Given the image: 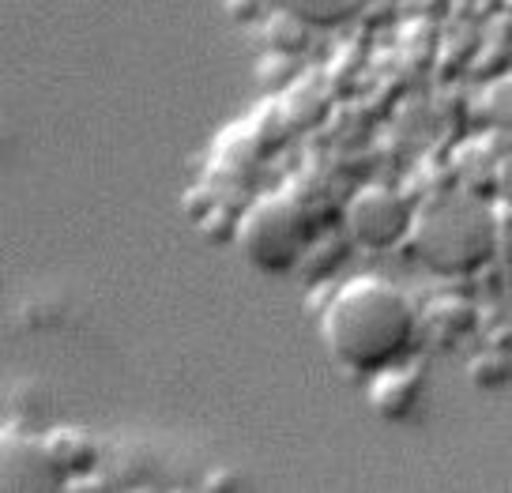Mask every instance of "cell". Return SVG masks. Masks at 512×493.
Wrapping results in <instances>:
<instances>
[{"instance_id":"3957f363","label":"cell","mask_w":512,"mask_h":493,"mask_svg":"<svg viewBox=\"0 0 512 493\" xmlns=\"http://www.w3.org/2000/svg\"><path fill=\"white\" fill-rule=\"evenodd\" d=\"M234 241L241 256L249 260V268L283 275V271L302 268L305 253L313 245V219L302 200H294L287 192H268L238 215Z\"/></svg>"},{"instance_id":"4fadbf2b","label":"cell","mask_w":512,"mask_h":493,"mask_svg":"<svg viewBox=\"0 0 512 493\" xmlns=\"http://www.w3.org/2000/svg\"><path fill=\"white\" fill-rule=\"evenodd\" d=\"M260 76H268V87H283L290 76V57L287 53H272L268 61L260 64Z\"/></svg>"},{"instance_id":"7a4b0ae2","label":"cell","mask_w":512,"mask_h":493,"mask_svg":"<svg viewBox=\"0 0 512 493\" xmlns=\"http://www.w3.org/2000/svg\"><path fill=\"white\" fill-rule=\"evenodd\" d=\"M411 253L437 275L460 279L486 268L501 249L497 207L482 192H433L415 207L407 234Z\"/></svg>"},{"instance_id":"6da1fadb","label":"cell","mask_w":512,"mask_h":493,"mask_svg":"<svg viewBox=\"0 0 512 493\" xmlns=\"http://www.w3.org/2000/svg\"><path fill=\"white\" fill-rule=\"evenodd\" d=\"M418 317L396 283L381 275H354L320 313V339L347 373L373 377L400 362L415 343Z\"/></svg>"},{"instance_id":"30bf717a","label":"cell","mask_w":512,"mask_h":493,"mask_svg":"<svg viewBox=\"0 0 512 493\" xmlns=\"http://www.w3.org/2000/svg\"><path fill=\"white\" fill-rule=\"evenodd\" d=\"M482 110L490 117V125L512 132V72L490 80V87L482 91Z\"/></svg>"},{"instance_id":"9a60e30c","label":"cell","mask_w":512,"mask_h":493,"mask_svg":"<svg viewBox=\"0 0 512 493\" xmlns=\"http://www.w3.org/2000/svg\"><path fill=\"white\" fill-rule=\"evenodd\" d=\"M204 486H208V490H238L241 478H238V475H230L226 467H219V475H211L208 482H204Z\"/></svg>"},{"instance_id":"7c38bea8","label":"cell","mask_w":512,"mask_h":493,"mask_svg":"<svg viewBox=\"0 0 512 493\" xmlns=\"http://www.w3.org/2000/svg\"><path fill=\"white\" fill-rule=\"evenodd\" d=\"M497 219H501V264H505V275L512 279V204H501L497 207Z\"/></svg>"},{"instance_id":"5b68a950","label":"cell","mask_w":512,"mask_h":493,"mask_svg":"<svg viewBox=\"0 0 512 493\" xmlns=\"http://www.w3.org/2000/svg\"><path fill=\"white\" fill-rule=\"evenodd\" d=\"M418 396H422V366L415 362H392V366L377 369L369 377V407L377 418L400 422L415 411Z\"/></svg>"},{"instance_id":"9c48e42d","label":"cell","mask_w":512,"mask_h":493,"mask_svg":"<svg viewBox=\"0 0 512 493\" xmlns=\"http://www.w3.org/2000/svg\"><path fill=\"white\" fill-rule=\"evenodd\" d=\"M272 4L298 12V16H305L309 23H324V27H332V23H343L351 12H358L366 0H272Z\"/></svg>"},{"instance_id":"277c9868","label":"cell","mask_w":512,"mask_h":493,"mask_svg":"<svg viewBox=\"0 0 512 493\" xmlns=\"http://www.w3.org/2000/svg\"><path fill=\"white\" fill-rule=\"evenodd\" d=\"M415 204L392 185H362L347 200V234L366 249H388L411 234Z\"/></svg>"},{"instance_id":"5bb4252c","label":"cell","mask_w":512,"mask_h":493,"mask_svg":"<svg viewBox=\"0 0 512 493\" xmlns=\"http://www.w3.org/2000/svg\"><path fill=\"white\" fill-rule=\"evenodd\" d=\"M268 0H226V12L234 23H253L256 16H264Z\"/></svg>"},{"instance_id":"ba28073f","label":"cell","mask_w":512,"mask_h":493,"mask_svg":"<svg viewBox=\"0 0 512 493\" xmlns=\"http://www.w3.org/2000/svg\"><path fill=\"white\" fill-rule=\"evenodd\" d=\"M467 377L475 388H501L512 377V350L509 347H486L467 362Z\"/></svg>"},{"instance_id":"8992f818","label":"cell","mask_w":512,"mask_h":493,"mask_svg":"<svg viewBox=\"0 0 512 493\" xmlns=\"http://www.w3.org/2000/svg\"><path fill=\"white\" fill-rule=\"evenodd\" d=\"M475 305L467 302V298H437L430 302L426 309V328L433 332V339H441V343H456L460 335H467L475 328Z\"/></svg>"},{"instance_id":"8fae6325","label":"cell","mask_w":512,"mask_h":493,"mask_svg":"<svg viewBox=\"0 0 512 493\" xmlns=\"http://www.w3.org/2000/svg\"><path fill=\"white\" fill-rule=\"evenodd\" d=\"M494 196L497 204H512V155H501L494 170Z\"/></svg>"},{"instance_id":"52a82bcc","label":"cell","mask_w":512,"mask_h":493,"mask_svg":"<svg viewBox=\"0 0 512 493\" xmlns=\"http://www.w3.org/2000/svg\"><path fill=\"white\" fill-rule=\"evenodd\" d=\"M264 42L272 53H287V57L302 53L309 46V19L290 12V8H275L264 23Z\"/></svg>"}]
</instances>
